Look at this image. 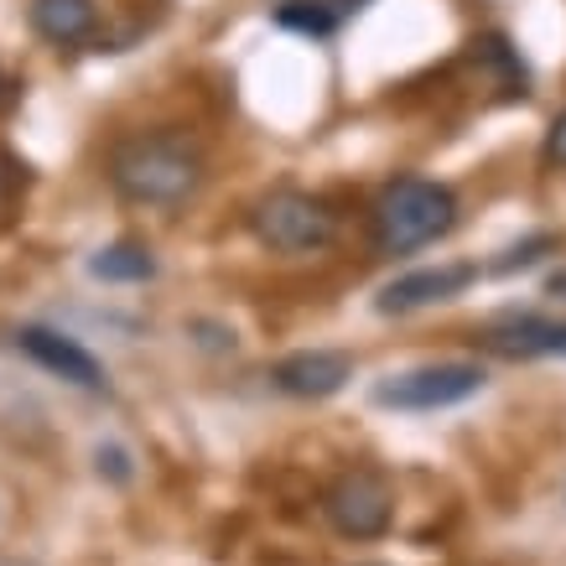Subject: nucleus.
Masks as SVG:
<instances>
[{"label": "nucleus", "instance_id": "1", "mask_svg": "<svg viewBox=\"0 0 566 566\" xmlns=\"http://www.w3.org/2000/svg\"><path fill=\"white\" fill-rule=\"evenodd\" d=\"M109 188L136 208H182L192 203L208 182V156L188 130H136L115 140V151L104 161Z\"/></svg>", "mask_w": 566, "mask_h": 566}, {"label": "nucleus", "instance_id": "2", "mask_svg": "<svg viewBox=\"0 0 566 566\" xmlns=\"http://www.w3.org/2000/svg\"><path fill=\"white\" fill-rule=\"evenodd\" d=\"M458 192L447 182H431V177H395L390 188L375 198V213H369V234H375V250L385 260L395 255H416L427 244L447 240L458 229Z\"/></svg>", "mask_w": 566, "mask_h": 566}, {"label": "nucleus", "instance_id": "3", "mask_svg": "<svg viewBox=\"0 0 566 566\" xmlns=\"http://www.w3.org/2000/svg\"><path fill=\"white\" fill-rule=\"evenodd\" d=\"M255 240L275 255H317L338 240V213L327 198H312V192L281 188L265 192L255 203Z\"/></svg>", "mask_w": 566, "mask_h": 566}, {"label": "nucleus", "instance_id": "4", "mask_svg": "<svg viewBox=\"0 0 566 566\" xmlns=\"http://www.w3.org/2000/svg\"><path fill=\"white\" fill-rule=\"evenodd\" d=\"M489 385L483 364L468 359H442V364H421L406 375H390L375 385V406L385 411H447V406H463Z\"/></svg>", "mask_w": 566, "mask_h": 566}, {"label": "nucleus", "instance_id": "5", "mask_svg": "<svg viewBox=\"0 0 566 566\" xmlns=\"http://www.w3.org/2000/svg\"><path fill=\"white\" fill-rule=\"evenodd\" d=\"M327 525L344 541H379L395 525V489L379 468H348L323 494Z\"/></svg>", "mask_w": 566, "mask_h": 566}, {"label": "nucleus", "instance_id": "6", "mask_svg": "<svg viewBox=\"0 0 566 566\" xmlns=\"http://www.w3.org/2000/svg\"><path fill=\"white\" fill-rule=\"evenodd\" d=\"M479 348L510 364L566 359V317H551V312H504V317H494L479 333Z\"/></svg>", "mask_w": 566, "mask_h": 566}, {"label": "nucleus", "instance_id": "7", "mask_svg": "<svg viewBox=\"0 0 566 566\" xmlns=\"http://www.w3.org/2000/svg\"><path fill=\"white\" fill-rule=\"evenodd\" d=\"M17 348L27 354L32 364H42L48 375H57L63 385L73 390H88V395H104L109 390V375H104V364L88 354L78 338L69 333H57V327H42V323H27L17 333Z\"/></svg>", "mask_w": 566, "mask_h": 566}, {"label": "nucleus", "instance_id": "8", "mask_svg": "<svg viewBox=\"0 0 566 566\" xmlns=\"http://www.w3.org/2000/svg\"><path fill=\"white\" fill-rule=\"evenodd\" d=\"M473 281H479V265H463V260H452V265H421V271H406V275H395V281H385L375 296V312L400 317V312L437 307V302L463 296Z\"/></svg>", "mask_w": 566, "mask_h": 566}, {"label": "nucleus", "instance_id": "9", "mask_svg": "<svg viewBox=\"0 0 566 566\" xmlns=\"http://www.w3.org/2000/svg\"><path fill=\"white\" fill-rule=\"evenodd\" d=\"M354 379V354L344 348H296L271 364V385L292 400H327Z\"/></svg>", "mask_w": 566, "mask_h": 566}, {"label": "nucleus", "instance_id": "10", "mask_svg": "<svg viewBox=\"0 0 566 566\" xmlns=\"http://www.w3.org/2000/svg\"><path fill=\"white\" fill-rule=\"evenodd\" d=\"M27 21L52 48H78V42H88L99 32V6L94 0H32Z\"/></svg>", "mask_w": 566, "mask_h": 566}, {"label": "nucleus", "instance_id": "11", "mask_svg": "<svg viewBox=\"0 0 566 566\" xmlns=\"http://www.w3.org/2000/svg\"><path fill=\"white\" fill-rule=\"evenodd\" d=\"M88 275L109 281V286H136V281H151L156 275V255L140 240H115L88 255Z\"/></svg>", "mask_w": 566, "mask_h": 566}, {"label": "nucleus", "instance_id": "12", "mask_svg": "<svg viewBox=\"0 0 566 566\" xmlns=\"http://www.w3.org/2000/svg\"><path fill=\"white\" fill-rule=\"evenodd\" d=\"M275 21L292 27V32H302V36H327L344 17H338L333 0H286V6L275 11Z\"/></svg>", "mask_w": 566, "mask_h": 566}, {"label": "nucleus", "instance_id": "13", "mask_svg": "<svg viewBox=\"0 0 566 566\" xmlns=\"http://www.w3.org/2000/svg\"><path fill=\"white\" fill-rule=\"evenodd\" d=\"M556 250V234H531V240H520V244H510L504 255L489 265L494 275H515V271H531V265H541V260Z\"/></svg>", "mask_w": 566, "mask_h": 566}, {"label": "nucleus", "instance_id": "14", "mask_svg": "<svg viewBox=\"0 0 566 566\" xmlns=\"http://www.w3.org/2000/svg\"><path fill=\"white\" fill-rule=\"evenodd\" d=\"M94 458H99V479H109V483H130L136 479V468H130V452H125V447H99V452H94Z\"/></svg>", "mask_w": 566, "mask_h": 566}, {"label": "nucleus", "instance_id": "15", "mask_svg": "<svg viewBox=\"0 0 566 566\" xmlns=\"http://www.w3.org/2000/svg\"><path fill=\"white\" fill-rule=\"evenodd\" d=\"M546 161L566 172V109L551 120V130H546Z\"/></svg>", "mask_w": 566, "mask_h": 566}, {"label": "nucleus", "instance_id": "16", "mask_svg": "<svg viewBox=\"0 0 566 566\" xmlns=\"http://www.w3.org/2000/svg\"><path fill=\"white\" fill-rule=\"evenodd\" d=\"M546 296H562V302H566V265H562V271H551V281H546Z\"/></svg>", "mask_w": 566, "mask_h": 566}, {"label": "nucleus", "instance_id": "17", "mask_svg": "<svg viewBox=\"0 0 566 566\" xmlns=\"http://www.w3.org/2000/svg\"><path fill=\"white\" fill-rule=\"evenodd\" d=\"M338 6V17H348V11H359V6H369V0H333Z\"/></svg>", "mask_w": 566, "mask_h": 566}, {"label": "nucleus", "instance_id": "18", "mask_svg": "<svg viewBox=\"0 0 566 566\" xmlns=\"http://www.w3.org/2000/svg\"><path fill=\"white\" fill-rule=\"evenodd\" d=\"M6 188H11V167L0 161V198H6Z\"/></svg>", "mask_w": 566, "mask_h": 566}, {"label": "nucleus", "instance_id": "19", "mask_svg": "<svg viewBox=\"0 0 566 566\" xmlns=\"http://www.w3.org/2000/svg\"><path fill=\"white\" fill-rule=\"evenodd\" d=\"M6 94H11V84H6V73H0V99H6Z\"/></svg>", "mask_w": 566, "mask_h": 566}]
</instances>
